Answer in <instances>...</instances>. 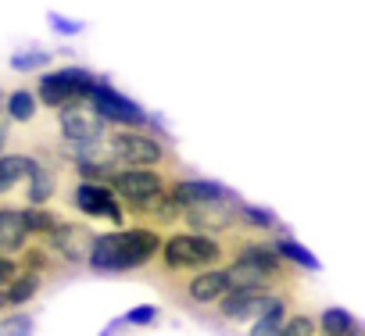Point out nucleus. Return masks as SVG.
Masks as SVG:
<instances>
[{
  "label": "nucleus",
  "instance_id": "obj_30",
  "mask_svg": "<svg viewBox=\"0 0 365 336\" xmlns=\"http://www.w3.org/2000/svg\"><path fill=\"white\" fill-rule=\"evenodd\" d=\"M19 268H22V265H19L15 258L0 254V290H8V283H11L15 275H19Z\"/></svg>",
  "mask_w": 365,
  "mask_h": 336
},
{
  "label": "nucleus",
  "instance_id": "obj_29",
  "mask_svg": "<svg viewBox=\"0 0 365 336\" xmlns=\"http://www.w3.org/2000/svg\"><path fill=\"white\" fill-rule=\"evenodd\" d=\"M22 268H33V272H43V268H51V258H47V251H40V247H29V251H26V261H22Z\"/></svg>",
  "mask_w": 365,
  "mask_h": 336
},
{
  "label": "nucleus",
  "instance_id": "obj_14",
  "mask_svg": "<svg viewBox=\"0 0 365 336\" xmlns=\"http://www.w3.org/2000/svg\"><path fill=\"white\" fill-rule=\"evenodd\" d=\"M29 240V229L22 222L19 208H0V254H19Z\"/></svg>",
  "mask_w": 365,
  "mask_h": 336
},
{
  "label": "nucleus",
  "instance_id": "obj_10",
  "mask_svg": "<svg viewBox=\"0 0 365 336\" xmlns=\"http://www.w3.org/2000/svg\"><path fill=\"white\" fill-rule=\"evenodd\" d=\"M47 240H51V247L58 251V258H65L68 265H83V261L90 258V251H93L97 233H93L90 226H83V222H58V226L47 233Z\"/></svg>",
  "mask_w": 365,
  "mask_h": 336
},
{
  "label": "nucleus",
  "instance_id": "obj_19",
  "mask_svg": "<svg viewBox=\"0 0 365 336\" xmlns=\"http://www.w3.org/2000/svg\"><path fill=\"white\" fill-rule=\"evenodd\" d=\"M272 247H276V251H279L287 261H294V265H301V268H308V272H319V258H315V254H312L304 243H297L294 236H287V233H283V236H279Z\"/></svg>",
  "mask_w": 365,
  "mask_h": 336
},
{
  "label": "nucleus",
  "instance_id": "obj_26",
  "mask_svg": "<svg viewBox=\"0 0 365 336\" xmlns=\"http://www.w3.org/2000/svg\"><path fill=\"white\" fill-rule=\"evenodd\" d=\"M33 315H26V311H19V315H4L0 318V332H33Z\"/></svg>",
  "mask_w": 365,
  "mask_h": 336
},
{
  "label": "nucleus",
  "instance_id": "obj_25",
  "mask_svg": "<svg viewBox=\"0 0 365 336\" xmlns=\"http://www.w3.org/2000/svg\"><path fill=\"white\" fill-rule=\"evenodd\" d=\"M47 22H51V29L61 33V36H83V29H86L79 19H68V15H61V11H51Z\"/></svg>",
  "mask_w": 365,
  "mask_h": 336
},
{
  "label": "nucleus",
  "instance_id": "obj_7",
  "mask_svg": "<svg viewBox=\"0 0 365 336\" xmlns=\"http://www.w3.org/2000/svg\"><path fill=\"white\" fill-rule=\"evenodd\" d=\"M86 100L101 111V118L104 122H111V125H147L150 122V115L136 104V100H129L125 93H118L111 83H104V79H93L90 83V90H86Z\"/></svg>",
  "mask_w": 365,
  "mask_h": 336
},
{
  "label": "nucleus",
  "instance_id": "obj_21",
  "mask_svg": "<svg viewBox=\"0 0 365 336\" xmlns=\"http://www.w3.org/2000/svg\"><path fill=\"white\" fill-rule=\"evenodd\" d=\"M319 329L329 332V336H344V332H358L361 325L354 322L351 311H344V308H326L322 318H319Z\"/></svg>",
  "mask_w": 365,
  "mask_h": 336
},
{
  "label": "nucleus",
  "instance_id": "obj_31",
  "mask_svg": "<svg viewBox=\"0 0 365 336\" xmlns=\"http://www.w3.org/2000/svg\"><path fill=\"white\" fill-rule=\"evenodd\" d=\"M4 143H8V129L0 125V150H4Z\"/></svg>",
  "mask_w": 365,
  "mask_h": 336
},
{
  "label": "nucleus",
  "instance_id": "obj_3",
  "mask_svg": "<svg viewBox=\"0 0 365 336\" xmlns=\"http://www.w3.org/2000/svg\"><path fill=\"white\" fill-rule=\"evenodd\" d=\"M226 258L222 243L208 233H175L168 240H161L158 261L165 272H197V268H212Z\"/></svg>",
  "mask_w": 365,
  "mask_h": 336
},
{
  "label": "nucleus",
  "instance_id": "obj_9",
  "mask_svg": "<svg viewBox=\"0 0 365 336\" xmlns=\"http://www.w3.org/2000/svg\"><path fill=\"white\" fill-rule=\"evenodd\" d=\"M182 219L194 233H208V236H222L240 229V215H237V197L226 201H208V204H190L182 208Z\"/></svg>",
  "mask_w": 365,
  "mask_h": 336
},
{
  "label": "nucleus",
  "instance_id": "obj_1",
  "mask_svg": "<svg viewBox=\"0 0 365 336\" xmlns=\"http://www.w3.org/2000/svg\"><path fill=\"white\" fill-rule=\"evenodd\" d=\"M161 251V236L150 226H133V229H115L93 240V251L86 265L93 272H133L147 268Z\"/></svg>",
  "mask_w": 365,
  "mask_h": 336
},
{
  "label": "nucleus",
  "instance_id": "obj_4",
  "mask_svg": "<svg viewBox=\"0 0 365 336\" xmlns=\"http://www.w3.org/2000/svg\"><path fill=\"white\" fill-rule=\"evenodd\" d=\"M58 125H61V136H65V154L76 150V147H90V143L108 140V122L101 118V111L86 97L68 104V107H58Z\"/></svg>",
  "mask_w": 365,
  "mask_h": 336
},
{
  "label": "nucleus",
  "instance_id": "obj_22",
  "mask_svg": "<svg viewBox=\"0 0 365 336\" xmlns=\"http://www.w3.org/2000/svg\"><path fill=\"white\" fill-rule=\"evenodd\" d=\"M240 215V229H279V219L269 208H255V204H237Z\"/></svg>",
  "mask_w": 365,
  "mask_h": 336
},
{
  "label": "nucleus",
  "instance_id": "obj_33",
  "mask_svg": "<svg viewBox=\"0 0 365 336\" xmlns=\"http://www.w3.org/2000/svg\"><path fill=\"white\" fill-rule=\"evenodd\" d=\"M0 111H4V93H0Z\"/></svg>",
  "mask_w": 365,
  "mask_h": 336
},
{
  "label": "nucleus",
  "instance_id": "obj_13",
  "mask_svg": "<svg viewBox=\"0 0 365 336\" xmlns=\"http://www.w3.org/2000/svg\"><path fill=\"white\" fill-rule=\"evenodd\" d=\"M168 194L175 197L179 208H190V204H208V201H226V197H237L233 190H226L222 183H212V179H179V183H168Z\"/></svg>",
  "mask_w": 365,
  "mask_h": 336
},
{
  "label": "nucleus",
  "instance_id": "obj_6",
  "mask_svg": "<svg viewBox=\"0 0 365 336\" xmlns=\"http://www.w3.org/2000/svg\"><path fill=\"white\" fill-rule=\"evenodd\" d=\"M108 147L118 164H161L165 161L161 140L154 132H147L143 125H118L108 136Z\"/></svg>",
  "mask_w": 365,
  "mask_h": 336
},
{
  "label": "nucleus",
  "instance_id": "obj_27",
  "mask_svg": "<svg viewBox=\"0 0 365 336\" xmlns=\"http://www.w3.org/2000/svg\"><path fill=\"white\" fill-rule=\"evenodd\" d=\"M315 329H319V322L308 318V315H290V318L283 322V332H290V336H308V332H315Z\"/></svg>",
  "mask_w": 365,
  "mask_h": 336
},
{
  "label": "nucleus",
  "instance_id": "obj_11",
  "mask_svg": "<svg viewBox=\"0 0 365 336\" xmlns=\"http://www.w3.org/2000/svg\"><path fill=\"white\" fill-rule=\"evenodd\" d=\"M269 293H272V286H230L215 304H219L222 318H230V322H247V318H255V315L265 308Z\"/></svg>",
  "mask_w": 365,
  "mask_h": 336
},
{
  "label": "nucleus",
  "instance_id": "obj_28",
  "mask_svg": "<svg viewBox=\"0 0 365 336\" xmlns=\"http://www.w3.org/2000/svg\"><path fill=\"white\" fill-rule=\"evenodd\" d=\"M154 318H158V308H154V304H140V308H133L122 322H125V325H150Z\"/></svg>",
  "mask_w": 365,
  "mask_h": 336
},
{
  "label": "nucleus",
  "instance_id": "obj_20",
  "mask_svg": "<svg viewBox=\"0 0 365 336\" xmlns=\"http://www.w3.org/2000/svg\"><path fill=\"white\" fill-rule=\"evenodd\" d=\"M36 93H29V90H15V93H8L4 97V111L15 118V122H33L36 118Z\"/></svg>",
  "mask_w": 365,
  "mask_h": 336
},
{
  "label": "nucleus",
  "instance_id": "obj_2",
  "mask_svg": "<svg viewBox=\"0 0 365 336\" xmlns=\"http://www.w3.org/2000/svg\"><path fill=\"white\" fill-rule=\"evenodd\" d=\"M230 286H276L287 283V258L272 243H251L240 240L233 251V261L226 265Z\"/></svg>",
  "mask_w": 365,
  "mask_h": 336
},
{
  "label": "nucleus",
  "instance_id": "obj_8",
  "mask_svg": "<svg viewBox=\"0 0 365 336\" xmlns=\"http://www.w3.org/2000/svg\"><path fill=\"white\" fill-rule=\"evenodd\" d=\"M68 204L90 219H108L111 226H125V211H122V201L111 197V187L97 183V179H79L72 190H68Z\"/></svg>",
  "mask_w": 365,
  "mask_h": 336
},
{
  "label": "nucleus",
  "instance_id": "obj_17",
  "mask_svg": "<svg viewBox=\"0 0 365 336\" xmlns=\"http://www.w3.org/2000/svg\"><path fill=\"white\" fill-rule=\"evenodd\" d=\"M29 164H33V157H26V154H0V194L15 190L29 176Z\"/></svg>",
  "mask_w": 365,
  "mask_h": 336
},
{
  "label": "nucleus",
  "instance_id": "obj_32",
  "mask_svg": "<svg viewBox=\"0 0 365 336\" xmlns=\"http://www.w3.org/2000/svg\"><path fill=\"white\" fill-rule=\"evenodd\" d=\"M4 308H11V304H8V297H4V290H0V311H4Z\"/></svg>",
  "mask_w": 365,
  "mask_h": 336
},
{
  "label": "nucleus",
  "instance_id": "obj_23",
  "mask_svg": "<svg viewBox=\"0 0 365 336\" xmlns=\"http://www.w3.org/2000/svg\"><path fill=\"white\" fill-rule=\"evenodd\" d=\"M22 222H26L29 236H33V233H36V236H47V233H51V229H54L61 219H58L54 211H47L43 204H29V208L22 211Z\"/></svg>",
  "mask_w": 365,
  "mask_h": 336
},
{
  "label": "nucleus",
  "instance_id": "obj_18",
  "mask_svg": "<svg viewBox=\"0 0 365 336\" xmlns=\"http://www.w3.org/2000/svg\"><path fill=\"white\" fill-rule=\"evenodd\" d=\"M40 293V272H33V268H19V275L8 283V290H4V297H8V304H26V300H33Z\"/></svg>",
  "mask_w": 365,
  "mask_h": 336
},
{
  "label": "nucleus",
  "instance_id": "obj_15",
  "mask_svg": "<svg viewBox=\"0 0 365 336\" xmlns=\"http://www.w3.org/2000/svg\"><path fill=\"white\" fill-rule=\"evenodd\" d=\"M287 297L283 293H269V300H265V308L255 315V322H251V329L255 332H262V336H269V332H283V322H287Z\"/></svg>",
  "mask_w": 365,
  "mask_h": 336
},
{
  "label": "nucleus",
  "instance_id": "obj_12",
  "mask_svg": "<svg viewBox=\"0 0 365 336\" xmlns=\"http://www.w3.org/2000/svg\"><path fill=\"white\" fill-rule=\"evenodd\" d=\"M226 290H230L226 268H197L182 286V297H187V304H215Z\"/></svg>",
  "mask_w": 365,
  "mask_h": 336
},
{
  "label": "nucleus",
  "instance_id": "obj_16",
  "mask_svg": "<svg viewBox=\"0 0 365 336\" xmlns=\"http://www.w3.org/2000/svg\"><path fill=\"white\" fill-rule=\"evenodd\" d=\"M26 179H29V204H47L58 194V176L51 172L43 161H36V157L29 164V176Z\"/></svg>",
  "mask_w": 365,
  "mask_h": 336
},
{
  "label": "nucleus",
  "instance_id": "obj_5",
  "mask_svg": "<svg viewBox=\"0 0 365 336\" xmlns=\"http://www.w3.org/2000/svg\"><path fill=\"white\" fill-rule=\"evenodd\" d=\"M93 79H97V75H90V72L79 68V65L43 72L40 83H36V100L47 104V107H54V111H58V107H68V104H76V100L86 97V90H90Z\"/></svg>",
  "mask_w": 365,
  "mask_h": 336
},
{
  "label": "nucleus",
  "instance_id": "obj_24",
  "mask_svg": "<svg viewBox=\"0 0 365 336\" xmlns=\"http://www.w3.org/2000/svg\"><path fill=\"white\" fill-rule=\"evenodd\" d=\"M47 65H51V54H43V51H29V54H15L11 58V68L15 72H40Z\"/></svg>",
  "mask_w": 365,
  "mask_h": 336
}]
</instances>
